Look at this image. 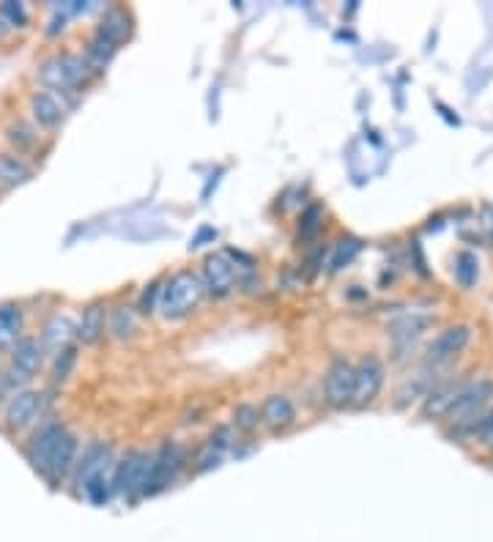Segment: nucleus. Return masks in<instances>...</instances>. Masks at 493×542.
<instances>
[{
    "mask_svg": "<svg viewBox=\"0 0 493 542\" xmlns=\"http://www.w3.org/2000/svg\"><path fill=\"white\" fill-rule=\"evenodd\" d=\"M184 463H187V449L181 447L179 441H162V447L151 455L148 460V469H146V480L140 485V499H148V496H157L165 488H170L176 477H179V471L184 469Z\"/></svg>",
    "mask_w": 493,
    "mask_h": 542,
    "instance_id": "1",
    "label": "nucleus"
},
{
    "mask_svg": "<svg viewBox=\"0 0 493 542\" xmlns=\"http://www.w3.org/2000/svg\"><path fill=\"white\" fill-rule=\"evenodd\" d=\"M203 296V282L195 271H176L170 280L162 282V296H159V310L168 321L187 318L200 304Z\"/></svg>",
    "mask_w": 493,
    "mask_h": 542,
    "instance_id": "2",
    "label": "nucleus"
},
{
    "mask_svg": "<svg viewBox=\"0 0 493 542\" xmlns=\"http://www.w3.org/2000/svg\"><path fill=\"white\" fill-rule=\"evenodd\" d=\"M36 77H39V83L53 88V91H72V88L85 85V80L91 77V66L83 55L58 53L39 66Z\"/></svg>",
    "mask_w": 493,
    "mask_h": 542,
    "instance_id": "3",
    "label": "nucleus"
},
{
    "mask_svg": "<svg viewBox=\"0 0 493 542\" xmlns=\"http://www.w3.org/2000/svg\"><path fill=\"white\" fill-rule=\"evenodd\" d=\"M151 455L143 449H129L124 458L118 460L116 469H113V493L118 496H137L140 485L146 480V469Z\"/></svg>",
    "mask_w": 493,
    "mask_h": 542,
    "instance_id": "4",
    "label": "nucleus"
},
{
    "mask_svg": "<svg viewBox=\"0 0 493 542\" xmlns=\"http://www.w3.org/2000/svg\"><path fill=\"white\" fill-rule=\"evenodd\" d=\"M469 343H472V326L469 324L447 326V329L439 332V337L428 345V351H425V365L444 367L447 362H452L455 356L461 354Z\"/></svg>",
    "mask_w": 493,
    "mask_h": 542,
    "instance_id": "5",
    "label": "nucleus"
},
{
    "mask_svg": "<svg viewBox=\"0 0 493 542\" xmlns=\"http://www.w3.org/2000/svg\"><path fill=\"white\" fill-rule=\"evenodd\" d=\"M354 389H357V373L354 365L346 359H335L324 378V397L332 408H346L354 403Z\"/></svg>",
    "mask_w": 493,
    "mask_h": 542,
    "instance_id": "6",
    "label": "nucleus"
},
{
    "mask_svg": "<svg viewBox=\"0 0 493 542\" xmlns=\"http://www.w3.org/2000/svg\"><path fill=\"white\" fill-rule=\"evenodd\" d=\"M203 291L211 293L214 299H225L236 285V266L228 258V252L209 255L203 263Z\"/></svg>",
    "mask_w": 493,
    "mask_h": 542,
    "instance_id": "7",
    "label": "nucleus"
},
{
    "mask_svg": "<svg viewBox=\"0 0 493 542\" xmlns=\"http://www.w3.org/2000/svg\"><path fill=\"white\" fill-rule=\"evenodd\" d=\"M77 449H80L77 447V436L66 430V433L58 438V444H55V449L50 452V458H47V466H44V471H42L44 480L58 488V485H61V482L74 471V463H77Z\"/></svg>",
    "mask_w": 493,
    "mask_h": 542,
    "instance_id": "8",
    "label": "nucleus"
},
{
    "mask_svg": "<svg viewBox=\"0 0 493 542\" xmlns=\"http://www.w3.org/2000/svg\"><path fill=\"white\" fill-rule=\"evenodd\" d=\"M110 460H113V449L105 441H94V444H88L83 452V458H77L74 463V485L80 490H85V485L96 477H102L110 466Z\"/></svg>",
    "mask_w": 493,
    "mask_h": 542,
    "instance_id": "9",
    "label": "nucleus"
},
{
    "mask_svg": "<svg viewBox=\"0 0 493 542\" xmlns=\"http://www.w3.org/2000/svg\"><path fill=\"white\" fill-rule=\"evenodd\" d=\"M357 389H354V403L357 406H368L378 397L381 386H384V378H387V370H384V362L378 356H365L357 367Z\"/></svg>",
    "mask_w": 493,
    "mask_h": 542,
    "instance_id": "10",
    "label": "nucleus"
},
{
    "mask_svg": "<svg viewBox=\"0 0 493 542\" xmlns=\"http://www.w3.org/2000/svg\"><path fill=\"white\" fill-rule=\"evenodd\" d=\"M469 384V378H461V381H450V384H441L436 389H431L425 395V403H422V417L425 419H444L450 417V411L458 406L463 389Z\"/></svg>",
    "mask_w": 493,
    "mask_h": 542,
    "instance_id": "11",
    "label": "nucleus"
},
{
    "mask_svg": "<svg viewBox=\"0 0 493 542\" xmlns=\"http://www.w3.org/2000/svg\"><path fill=\"white\" fill-rule=\"evenodd\" d=\"M42 403H44L42 392L20 389V392L9 400V406H6V428L9 430L28 428L33 419L39 417Z\"/></svg>",
    "mask_w": 493,
    "mask_h": 542,
    "instance_id": "12",
    "label": "nucleus"
},
{
    "mask_svg": "<svg viewBox=\"0 0 493 542\" xmlns=\"http://www.w3.org/2000/svg\"><path fill=\"white\" fill-rule=\"evenodd\" d=\"M44 359V348L39 340L33 337H22L20 343L11 348V373L20 378V381H28L39 373Z\"/></svg>",
    "mask_w": 493,
    "mask_h": 542,
    "instance_id": "13",
    "label": "nucleus"
},
{
    "mask_svg": "<svg viewBox=\"0 0 493 542\" xmlns=\"http://www.w3.org/2000/svg\"><path fill=\"white\" fill-rule=\"evenodd\" d=\"M261 422L263 428L272 433H283L296 422V406L285 395H269L261 403Z\"/></svg>",
    "mask_w": 493,
    "mask_h": 542,
    "instance_id": "14",
    "label": "nucleus"
},
{
    "mask_svg": "<svg viewBox=\"0 0 493 542\" xmlns=\"http://www.w3.org/2000/svg\"><path fill=\"white\" fill-rule=\"evenodd\" d=\"M66 433V425L63 422H50V425H44L36 436L31 438V444L25 449V455H28V463H31L33 469L42 474L44 466H47V458H50V452L58 444V438Z\"/></svg>",
    "mask_w": 493,
    "mask_h": 542,
    "instance_id": "15",
    "label": "nucleus"
},
{
    "mask_svg": "<svg viewBox=\"0 0 493 542\" xmlns=\"http://www.w3.org/2000/svg\"><path fill=\"white\" fill-rule=\"evenodd\" d=\"M25 315L17 302H0V354L11 351L22 340Z\"/></svg>",
    "mask_w": 493,
    "mask_h": 542,
    "instance_id": "16",
    "label": "nucleus"
},
{
    "mask_svg": "<svg viewBox=\"0 0 493 542\" xmlns=\"http://www.w3.org/2000/svg\"><path fill=\"white\" fill-rule=\"evenodd\" d=\"M28 110H31L33 124L39 126V129H55L63 121L61 102L53 94H47V91H36L31 96V102H28Z\"/></svg>",
    "mask_w": 493,
    "mask_h": 542,
    "instance_id": "17",
    "label": "nucleus"
},
{
    "mask_svg": "<svg viewBox=\"0 0 493 542\" xmlns=\"http://www.w3.org/2000/svg\"><path fill=\"white\" fill-rule=\"evenodd\" d=\"M105 324H107V313H105V304H88L80 315V324L74 329L77 334V340L83 345H96L102 340V334H105Z\"/></svg>",
    "mask_w": 493,
    "mask_h": 542,
    "instance_id": "18",
    "label": "nucleus"
},
{
    "mask_svg": "<svg viewBox=\"0 0 493 542\" xmlns=\"http://www.w3.org/2000/svg\"><path fill=\"white\" fill-rule=\"evenodd\" d=\"M96 33L99 36H105V39H110V42L121 44L132 33V14L126 9H121V6H116V9H110L105 14V20L99 22V28H96Z\"/></svg>",
    "mask_w": 493,
    "mask_h": 542,
    "instance_id": "19",
    "label": "nucleus"
},
{
    "mask_svg": "<svg viewBox=\"0 0 493 542\" xmlns=\"http://www.w3.org/2000/svg\"><path fill=\"white\" fill-rule=\"evenodd\" d=\"M74 326L72 321H69V315H61L55 313L47 324H44L42 329V348H50V351H61V348H66L69 345V337H72Z\"/></svg>",
    "mask_w": 493,
    "mask_h": 542,
    "instance_id": "20",
    "label": "nucleus"
},
{
    "mask_svg": "<svg viewBox=\"0 0 493 542\" xmlns=\"http://www.w3.org/2000/svg\"><path fill=\"white\" fill-rule=\"evenodd\" d=\"M31 178V167L25 165L20 157L0 154V189H14Z\"/></svg>",
    "mask_w": 493,
    "mask_h": 542,
    "instance_id": "21",
    "label": "nucleus"
},
{
    "mask_svg": "<svg viewBox=\"0 0 493 542\" xmlns=\"http://www.w3.org/2000/svg\"><path fill=\"white\" fill-rule=\"evenodd\" d=\"M116 44L110 42V39H105V36H99V33L94 31V36H91V42H88V47H85V61H88V66L91 69H105L107 63H110V58L116 55Z\"/></svg>",
    "mask_w": 493,
    "mask_h": 542,
    "instance_id": "22",
    "label": "nucleus"
},
{
    "mask_svg": "<svg viewBox=\"0 0 493 542\" xmlns=\"http://www.w3.org/2000/svg\"><path fill=\"white\" fill-rule=\"evenodd\" d=\"M107 332L113 334L116 340L132 337V332H135V310L124 307V304L113 307V310L107 313Z\"/></svg>",
    "mask_w": 493,
    "mask_h": 542,
    "instance_id": "23",
    "label": "nucleus"
},
{
    "mask_svg": "<svg viewBox=\"0 0 493 542\" xmlns=\"http://www.w3.org/2000/svg\"><path fill=\"white\" fill-rule=\"evenodd\" d=\"M362 250V241L357 239H340L332 247V255H329V271H340L343 266L357 258V252Z\"/></svg>",
    "mask_w": 493,
    "mask_h": 542,
    "instance_id": "24",
    "label": "nucleus"
},
{
    "mask_svg": "<svg viewBox=\"0 0 493 542\" xmlns=\"http://www.w3.org/2000/svg\"><path fill=\"white\" fill-rule=\"evenodd\" d=\"M85 499L91 501V504H96V507H105L107 501L113 499V477H96V480H91L88 485H85Z\"/></svg>",
    "mask_w": 493,
    "mask_h": 542,
    "instance_id": "25",
    "label": "nucleus"
},
{
    "mask_svg": "<svg viewBox=\"0 0 493 542\" xmlns=\"http://www.w3.org/2000/svg\"><path fill=\"white\" fill-rule=\"evenodd\" d=\"M477 255L472 252H458V258H455V280L461 282L463 288H472L474 282H477Z\"/></svg>",
    "mask_w": 493,
    "mask_h": 542,
    "instance_id": "26",
    "label": "nucleus"
},
{
    "mask_svg": "<svg viewBox=\"0 0 493 542\" xmlns=\"http://www.w3.org/2000/svg\"><path fill=\"white\" fill-rule=\"evenodd\" d=\"M74 365H77V348L74 345H66L55 354V365H53V381L55 384H63L66 378L72 376Z\"/></svg>",
    "mask_w": 493,
    "mask_h": 542,
    "instance_id": "27",
    "label": "nucleus"
},
{
    "mask_svg": "<svg viewBox=\"0 0 493 542\" xmlns=\"http://www.w3.org/2000/svg\"><path fill=\"white\" fill-rule=\"evenodd\" d=\"M6 137H9V143L17 148V151H31V148L36 146V132H33L25 121H14V124L6 129Z\"/></svg>",
    "mask_w": 493,
    "mask_h": 542,
    "instance_id": "28",
    "label": "nucleus"
},
{
    "mask_svg": "<svg viewBox=\"0 0 493 542\" xmlns=\"http://www.w3.org/2000/svg\"><path fill=\"white\" fill-rule=\"evenodd\" d=\"M258 422H261V414H258V408L250 406V403H244L233 411V425L236 430H242V433H252V430L258 428Z\"/></svg>",
    "mask_w": 493,
    "mask_h": 542,
    "instance_id": "29",
    "label": "nucleus"
},
{
    "mask_svg": "<svg viewBox=\"0 0 493 542\" xmlns=\"http://www.w3.org/2000/svg\"><path fill=\"white\" fill-rule=\"evenodd\" d=\"M0 17H3V22H6L9 28H25V25H28V11H25L22 3H14V0L0 3Z\"/></svg>",
    "mask_w": 493,
    "mask_h": 542,
    "instance_id": "30",
    "label": "nucleus"
},
{
    "mask_svg": "<svg viewBox=\"0 0 493 542\" xmlns=\"http://www.w3.org/2000/svg\"><path fill=\"white\" fill-rule=\"evenodd\" d=\"M321 217H324L321 206H310V209L302 214V222H299V236H302V239H310V236H315V233H318V228H321Z\"/></svg>",
    "mask_w": 493,
    "mask_h": 542,
    "instance_id": "31",
    "label": "nucleus"
},
{
    "mask_svg": "<svg viewBox=\"0 0 493 542\" xmlns=\"http://www.w3.org/2000/svg\"><path fill=\"white\" fill-rule=\"evenodd\" d=\"M159 296H162V280H154L151 285H146V291L140 296V304L137 310L143 315H151L159 307Z\"/></svg>",
    "mask_w": 493,
    "mask_h": 542,
    "instance_id": "32",
    "label": "nucleus"
},
{
    "mask_svg": "<svg viewBox=\"0 0 493 542\" xmlns=\"http://www.w3.org/2000/svg\"><path fill=\"white\" fill-rule=\"evenodd\" d=\"M474 441H480L483 447H493V408L483 417V422L474 430Z\"/></svg>",
    "mask_w": 493,
    "mask_h": 542,
    "instance_id": "33",
    "label": "nucleus"
},
{
    "mask_svg": "<svg viewBox=\"0 0 493 542\" xmlns=\"http://www.w3.org/2000/svg\"><path fill=\"white\" fill-rule=\"evenodd\" d=\"M6 31H9V25H6V22H3V17H0V39L6 36Z\"/></svg>",
    "mask_w": 493,
    "mask_h": 542,
    "instance_id": "34",
    "label": "nucleus"
}]
</instances>
